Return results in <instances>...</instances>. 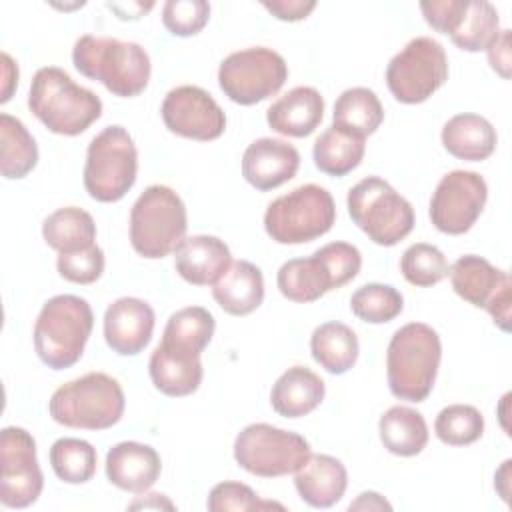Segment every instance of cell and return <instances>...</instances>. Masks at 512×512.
Here are the masks:
<instances>
[{"label":"cell","instance_id":"1","mask_svg":"<svg viewBox=\"0 0 512 512\" xmlns=\"http://www.w3.org/2000/svg\"><path fill=\"white\" fill-rule=\"evenodd\" d=\"M30 112L54 134L78 136L102 116V100L58 66L36 70L28 94Z\"/></svg>","mask_w":512,"mask_h":512},{"label":"cell","instance_id":"2","mask_svg":"<svg viewBox=\"0 0 512 512\" xmlns=\"http://www.w3.org/2000/svg\"><path fill=\"white\" fill-rule=\"evenodd\" d=\"M76 70L102 82L114 96L134 98L148 86L152 64L148 52L136 42L84 34L72 48Z\"/></svg>","mask_w":512,"mask_h":512},{"label":"cell","instance_id":"3","mask_svg":"<svg viewBox=\"0 0 512 512\" xmlns=\"http://www.w3.org/2000/svg\"><path fill=\"white\" fill-rule=\"evenodd\" d=\"M442 344L438 332L424 322L398 328L386 350V376L390 392L408 402H424L434 388Z\"/></svg>","mask_w":512,"mask_h":512},{"label":"cell","instance_id":"4","mask_svg":"<svg viewBox=\"0 0 512 512\" xmlns=\"http://www.w3.org/2000/svg\"><path fill=\"white\" fill-rule=\"evenodd\" d=\"M94 314L90 304L74 294H58L44 302L34 324V348L52 370L74 366L90 338Z\"/></svg>","mask_w":512,"mask_h":512},{"label":"cell","instance_id":"5","mask_svg":"<svg viewBox=\"0 0 512 512\" xmlns=\"http://www.w3.org/2000/svg\"><path fill=\"white\" fill-rule=\"evenodd\" d=\"M124 392L116 378L88 372L54 390L48 412L54 422L80 430H106L124 414Z\"/></svg>","mask_w":512,"mask_h":512},{"label":"cell","instance_id":"6","mask_svg":"<svg viewBox=\"0 0 512 512\" xmlns=\"http://www.w3.org/2000/svg\"><path fill=\"white\" fill-rule=\"evenodd\" d=\"M186 206L164 184L148 186L130 210V244L144 258H164L186 238Z\"/></svg>","mask_w":512,"mask_h":512},{"label":"cell","instance_id":"7","mask_svg":"<svg viewBox=\"0 0 512 512\" xmlns=\"http://www.w3.org/2000/svg\"><path fill=\"white\" fill-rule=\"evenodd\" d=\"M334 220L332 194L318 184H302L268 204L264 228L278 244H304L324 236Z\"/></svg>","mask_w":512,"mask_h":512},{"label":"cell","instance_id":"8","mask_svg":"<svg viewBox=\"0 0 512 512\" xmlns=\"http://www.w3.org/2000/svg\"><path fill=\"white\" fill-rule=\"evenodd\" d=\"M352 222L378 246H394L414 228V208L386 180L368 176L348 190Z\"/></svg>","mask_w":512,"mask_h":512},{"label":"cell","instance_id":"9","mask_svg":"<svg viewBox=\"0 0 512 512\" xmlns=\"http://www.w3.org/2000/svg\"><path fill=\"white\" fill-rule=\"evenodd\" d=\"M138 150L124 126L112 124L96 134L86 150L84 188L98 202H118L134 186Z\"/></svg>","mask_w":512,"mask_h":512},{"label":"cell","instance_id":"10","mask_svg":"<svg viewBox=\"0 0 512 512\" xmlns=\"http://www.w3.org/2000/svg\"><path fill=\"white\" fill-rule=\"evenodd\" d=\"M304 436L272 424H248L234 440V460L260 478L294 474L310 456Z\"/></svg>","mask_w":512,"mask_h":512},{"label":"cell","instance_id":"11","mask_svg":"<svg viewBox=\"0 0 512 512\" xmlns=\"http://www.w3.org/2000/svg\"><path fill=\"white\" fill-rule=\"evenodd\" d=\"M448 80V58L444 46L430 36L412 38L386 68V84L402 104L428 100Z\"/></svg>","mask_w":512,"mask_h":512},{"label":"cell","instance_id":"12","mask_svg":"<svg viewBox=\"0 0 512 512\" xmlns=\"http://www.w3.org/2000/svg\"><path fill=\"white\" fill-rule=\"evenodd\" d=\"M286 78V60L264 46L232 52L218 68L220 90L242 106H252L274 96L284 86Z\"/></svg>","mask_w":512,"mask_h":512},{"label":"cell","instance_id":"13","mask_svg":"<svg viewBox=\"0 0 512 512\" xmlns=\"http://www.w3.org/2000/svg\"><path fill=\"white\" fill-rule=\"evenodd\" d=\"M448 276L460 298L476 308L488 310L494 324L504 332L510 330L512 282L506 270L492 266L482 256L466 254L448 268Z\"/></svg>","mask_w":512,"mask_h":512},{"label":"cell","instance_id":"14","mask_svg":"<svg viewBox=\"0 0 512 512\" xmlns=\"http://www.w3.org/2000/svg\"><path fill=\"white\" fill-rule=\"evenodd\" d=\"M488 198L486 180L472 170H452L436 184L430 198V220L444 234H464L480 218Z\"/></svg>","mask_w":512,"mask_h":512},{"label":"cell","instance_id":"15","mask_svg":"<svg viewBox=\"0 0 512 512\" xmlns=\"http://www.w3.org/2000/svg\"><path fill=\"white\" fill-rule=\"evenodd\" d=\"M0 462V502L8 508L34 504L42 494L44 476L32 434L18 426H6L0 434Z\"/></svg>","mask_w":512,"mask_h":512},{"label":"cell","instance_id":"16","mask_svg":"<svg viewBox=\"0 0 512 512\" xmlns=\"http://www.w3.org/2000/svg\"><path fill=\"white\" fill-rule=\"evenodd\" d=\"M162 120L178 136L192 140H216L226 128V114L200 86H176L162 102Z\"/></svg>","mask_w":512,"mask_h":512},{"label":"cell","instance_id":"17","mask_svg":"<svg viewBox=\"0 0 512 512\" xmlns=\"http://www.w3.org/2000/svg\"><path fill=\"white\" fill-rule=\"evenodd\" d=\"M152 306L134 296L114 300L104 312V340L120 356L140 354L152 340L154 332Z\"/></svg>","mask_w":512,"mask_h":512},{"label":"cell","instance_id":"18","mask_svg":"<svg viewBox=\"0 0 512 512\" xmlns=\"http://www.w3.org/2000/svg\"><path fill=\"white\" fill-rule=\"evenodd\" d=\"M300 166L298 150L278 138L254 140L242 156V176L256 190H274L292 180Z\"/></svg>","mask_w":512,"mask_h":512},{"label":"cell","instance_id":"19","mask_svg":"<svg viewBox=\"0 0 512 512\" xmlns=\"http://www.w3.org/2000/svg\"><path fill=\"white\" fill-rule=\"evenodd\" d=\"M162 470L158 452L140 442H120L106 454V478L120 490L142 494L154 486Z\"/></svg>","mask_w":512,"mask_h":512},{"label":"cell","instance_id":"20","mask_svg":"<svg viewBox=\"0 0 512 512\" xmlns=\"http://www.w3.org/2000/svg\"><path fill=\"white\" fill-rule=\"evenodd\" d=\"M230 264L232 254L226 242L208 234L184 238L174 252L176 272L194 286H214Z\"/></svg>","mask_w":512,"mask_h":512},{"label":"cell","instance_id":"21","mask_svg":"<svg viewBox=\"0 0 512 512\" xmlns=\"http://www.w3.org/2000/svg\"><path fill=\"white\" fill-rule=\"evenodd\" d=\"M324 118V98L312 86H296L280 96L268 110V126L290 138L310 136Z\"/></svg>","mask_w":512,"mask_h":512},{"label":"cell","instance_id":"22","mask_svg":"<svg viewBox=\"0 0 512 512\" xmlns=\"http://www.w3.org/2000/svg\"><path fill=\"white\" fill-rule=\"evenodd\" d=\"M298 496L312 508H330L342 500L348 486L344 464L328 454H310L294 472Z\"/></svg>","mask_w":512,"mask_h":512},{"label":"cell","instance_id":"23","mask_svg":"<svg viewBox=\"0 0 512 512\" xmlns=\"http://www.w3.org/2000/svg\"><path fill=\"white\" fill-rule=\"evenodd\" d=\"M212 296L226 314L246 316L254 312L264 300L262 270L248 260L232 262L214 284Z\"/></svg>","mask_w":512,"mask_h":512},{"label":"cell","instance_id":"24","mask_svg":"<svg viewBox=\"0 0 512 512\" xmlns=\"http://www.w3.org/2000/svg\"><path fill=\"white\" fill-rule=\"evenodd\" d=\"M324 380L306 366L288 368L270 390L272 408L284 418L310 414L324 400Z\"/></svg>","mask_w":512,"mask_h":512},{"label":"cell","instance_id":"25","mask_svg":"<svg viewBox=\"0 0 512 512\" xmlns=\"http://www.w3.org/2000/svg\"><path fill=\"white\" fill-rule=\"evenodd\" d=\"M496 142L494 126L480 114H456L442 128L444 148L460 160H486L496 150Z\"/></svg>","mask_w":512,"mask_h":512},{"label":"cell","instance_id":"26","mask_svg":"<svg viewBox=\"0 0 512 512\" xmlns=\"http://www.w3.org/2000/svg\"><path fill=\"white\" fill-rule=\"evenodd\" d=\"M276 284L284 298L298 304L314 302L336 288L334 278L318 252L308 258H292L284 262L278 270Z\"/></svg>","mask_w":512,"mask_h":512},{"label":"cell","instance_id":"27","mask_svg":"<svg viewBox=\"0 0 512 512\" xmlns=\"http://www.w3.org/2000/svg\"><path fill=\"white\" fill-rule=\"evenodd\" d=\"M214 326V316L206 308L186 306L168 318L160 346L188 358H200L212 340Z\"/></svg>","mask_w":512,"mask_h":512},{"label":"cell","instance_id":"28","mask_svg":"<svg viewBox=\"0 0 512 512\" xmlns=\"http://www.w3.org/2000/svg\"><path fill=\"white\" fill-rule=\"evenodd\" d=\"M148 372H150L152 384L162 394L172 398H180L196 392L204 376L200 358H188V356L170 352L160 344L154 348L150 356Z\"/></svg>","mask_w":512,"mask_h":512},{"label":"cell","instance_id":"29","mask_svg":"<svg viewBox=\"0 0 512 512\" xmlns=\"http://www.w3.org/2000/svg\"><path fill=\"white\" fill-rule=\"evenodd\" d=\"M312 358L330 374L348 372L358 360V336L342 322H324L310 336Z\"/></svg>","mask_w":512,"mask_h":512},{"label":"cell","instance_id":"30","mask_svg":"<svg viewBox=\"0 0 512 512\" xmlns=\"http://www.w3.org/2000/svg\"><path fill=\"white\" fill-rule=\"evenodd\" d=\"M384 448L396 456H416L428 444V426L424 416L408 406L388 408L378 422Z\"/></svg>","mask_w":512,"mask_h":512},{"label":"cell","instance_id":"31","mask_svg":"<svg viewBox=\"0 0 512 512\" xmlns=\"http://www.w3.org/2000/svg\"><path fill=\"white\" fill-rule=\"evenodd\" d=\"M42 236L58 254L76 252L96 244V224L86 210L64 206L46 216L42 222Z\"/></svg>","mask_w":512,"mask_h":512},{"label":"cell","instance_id":"32","mask_svg":"<svg viewBox=\"0 0 512 512\" xmlns=\"http://www.w3.org/2000/svg\"><path fill=\"white\" fill-rule=\"evenodd\" d=\"M332 120L336 128L356 136H370L384 120V108L374 90L356 86L344 90L334 102Z\"/></svg>","mask_w":512,"mask_h":512},{"label":"cell","instance_id":"33","mask_svg":"<svg viewBox=\"0 0 512 512\" xmlns=\"http://www.w3.org/2000/svg\"><path fill=\"white\" fill-rule=\"evenodd\" d=\"M364 138L340 130L336 126L326 128L314 142L312 158L320 172L328 176H346L364 158Z\"/></svg>","mask_w":512,"mask_h":512},{"label":"cell","instance_id":"34","mask_svg":"<svg viewBox=\"0 0 512 512\" xmlns=\"http://www.w3.org/2000/svg\"><path fill=\"white\" fill-rule=\"evenodd\" d=\"M0 142L2 158L0 170L8 180H18L30 174L38 162V146L22 120L2 112L0 114Z\"/></svg>","mask_w":512,"mask_h":512},{"label":"cell","instance_id":"35","mask_svg":"<svg viewBox=\"0 0 512 512\" xmlns=\"http://www.w3.org/2000/svg\"><path fill=\"white\" fill-rule=\"evenodd\" d=\"M500 34L498 10L486 0H468L466 10L450 34L452 42L466 52L488 50Z\"/></svg>","mask_w":512,"mask_h":512},{"label":"cell","instance_id":"36","mask_svg":"<svg viewBox=\"0 0 512 512\" xmlns=\"http://www.w3.org/2000/svg\"><path fill=\"white\" fill-rule=\"evenodd\" d=\"M96 448L80 438H58L50 446L54 474L66 484H84L96 472Z\"/></svg>","mask_w":512,"mask_h":512},{"label":"cell","instance_id":"37","mask_svg":"<svg viewBox=\"0 0 512 512\" xmlns=\"http://www.w3.org/2000/svg\"><path fill=\"white\" fill-rule=\"evenodd\" d=\"M404 308L402 294L390 284L370 282L360 286L350 298V310L368 324H384L394 320Z\"/></svg>","mask_w":512,"mask_h":512},{"label":"cell","instance_id":"38","mask_svg":"<svg viewBox=\"0 0 512 512\" xmlns=\"http://www.w3.org/2000/svg\"><path fill=\"white\" fill-rule=\"evenodd\" d=\"M434 432L438 440L448 446H468L480 440L484 432V416L470 404H450L438 412Z\"/></svg>","mask_w":512,"mask_h":512},{"label":"cell","instance_id":"39","mask_svg":"<svg viewBox=\"0 0 512 512\" xmlns=\"http://www.w3.org/2000/svg\"><path fill=\"white\" fill-rule=\"evenodd\" d=\"M448 262L440 248L416 242L408 246L400 258V272L412 286H434L448 276Z\"/></svg>","mask_w":512,"mask_h":512},{"label":"cell","instance_id":"40","mask_svg":"<svg viewBox=\"0 0 512 512\" xmlns=\"http://www.w3.org/2000/svg\"><path fill=\"white\" fill-rule=\"evenodd\" d=\"M210 18L206 0H168L162 8V22L174 36L198 34Z\"/></svg>","mask_w":512,"mask_h":512},{"label":"cell","instance_id":"41","mask_svg":"<svg viewBox=\"0 0 512 512\" xmlns=\"http://www.w3.org/2000/svg\"><path fill=\"white\" fill-rule=\"evenodd\" d=\"M56 268L58 274L68 282L92 284L104 272V252L98 244L76 252H60Z\"/></svg>","mask_w":512,"mask_h":512},{"label":"cell","instance_id":"42","mask_svg":"<svg viewBox=\"0 0 512 512\" xmlns=\"http://www.w3.org/2000/svg\"><path fill=\"white\" fill-rule=\"evenodd\" d=\"M210 512H224V510H264V508H284L276 502H266L256 496V492L242 484V482H220L216 484L206 502Z\"/></svg>","mask_w":512,"mask_h":512},{"label":"cell","instance_id":"43","mask_svg":"<svg viewBox=\"0 0 512 512\" xmlns=\"http://www.w3.org/2000/svg\"><path fill=\"white\" fill-rule=\"evenodd\" d=\"M316 252L326 262L336 288H342L352 278H356V274L360 272L362 254L354 244L330 242V244H324L322 248H318Z\"/></svg>","mask_w":512,"mask_h":512},{"label":"cell","instance_id":"44","mask_svg":"<svg viewBox=\"0 0 512 512\" xmlns=\"http://www.w3.org/2000/svg\"><path fill=\"white\" fill-rule=\"evenodd\" d=\"M468 0H432L420 2V10L428 26H432L440 34H452L458 26Z\"/></svg>","mask_w":512,"mask_h":512},{"label":"cell","instance_id":"45","mask_svg":"<svg viewBox=\"0 0 512 512\" xmlns=\"http://www.w3.org/2000/svg\"><path fill=\"white\" fill-rule=\"evenodd\" d=\"M262 6L278 20L296 22L306 18L316 8V2L314 0H272V2H262Z\"/></svg>","mask_w":512,"mask_h":512},{"label":"cell","instance_id":"46","mask_svg":"<svg viewBox=\"0 0 512 512\" xmlns=\"http://www.w3.org/2000/svg\"><path fill=\"white\" fill-rule=\"evenodd\" d=\"M488 62L494 72H498L502 78H510V66H512V56H510V30H500L496 40L488 46L486 50Z\"/></svg>","mask_w":512,"mask_h":512},{"label":"cell","instance_id":"47","mask_svg":"<svg viewBox=\"0 0 512 512\" xmlns=\"http://www.w3.org/2000/svg\"><path fill=\"white\" fill-rule=\"evenodd\" d=\"M2 98L0 102H8L16 84H18V66L14 64V60L10 58V54L2 52Z\"/></svg>","mask_w":512,"mask_h":512},{"label":"cell","instance_id":"48","mask_svg":"<svg viewBox=\"0 0 512 512\" xmlns=\"http://www.w3.org/2000/svg\"><path fill=\"white\" fill-rule=\"evenodd\" d=\"M350 510H392V504L386 502L378 492H362L348 506Z\"/></svg>","mask_w":512,"mask_h":512},{"label":"cell","instance_id":"49","mask_svg":"<svg viewBox=\"0 0 512 512\" xmlns=\"http://www.w3.org/2000/svg\"><path fill=\"white\" fill-rule=\"evenodd\" d=\"M152 6H154L152 2H148V4L132 2V4H128V6H124V4H108V8L114 10V12L118 14V18H122V20H128V18H130V20H136V18L142 16V12H148Z\"/></svg>","mask_w":512,"mask_h":512},{"label":"cell","instance_id":"50","mask_svg":"<svg viewBox=\"0 0 512 512\" xmlns=\"http://www.w3.org/2000/svg\"><path fill=\"white\" fill-rule=\"evenodd\" d=\"M510 460H504V464L500 466V470L496 472V476H494V486L498 488V492H500V496H502V500L504 502H508V478H510Z\"/></svg>","mask_w":512,"mask_h":512},{"label":"cell","instance_id":"51","mask_svg":"<svg viewBox=\"0 0 512 512\" xmlns=\"http://www.w3.org/2000/svg\"><path fill=\"white\" fill-rule=\"evenodd\" d=\"M148 498H150V502H144V500L142 502H132L130 508H138V506H142V508H150V506L152 508H162V506L164 508H174L172 502H168L164 498V494H148Z\"/></svg>","mask_w":512,"mask_h":512}]
</instances>
